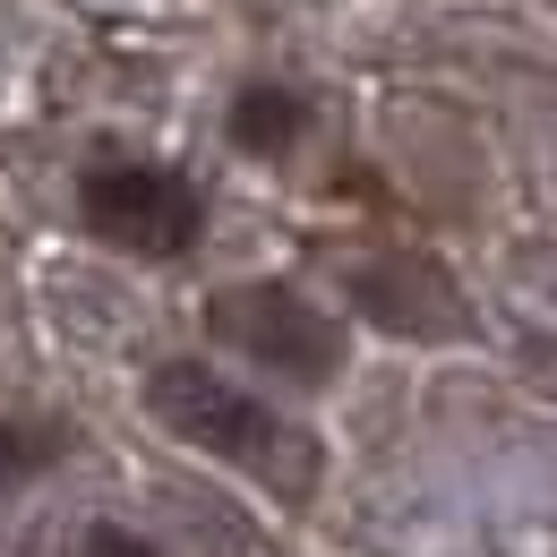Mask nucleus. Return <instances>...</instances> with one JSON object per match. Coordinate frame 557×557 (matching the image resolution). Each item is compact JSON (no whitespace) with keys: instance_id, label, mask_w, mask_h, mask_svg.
<instances>
[{"instance_id":"f257e3e1","label":"nucleus","mask_w":557,"mask_h":557,"mask_svg":"<svg viewBox=\"0 0 557 557\" xmlns=\"http://www.w3.org/2000/svg\"><path fill=\"white\" fill-rule=\"evenodd\" d=\"M138 395H146V412H154V429H172L189 455H207V463L240 472V481L275 488V497H309L318 488V437L292 429L240 377H223L214 360H154Z\"/></svg>"},{"instance_id":"f03ea898","label":"nucleus","mask_w":557,"mask_h":557,"mask_svg":"<svg viewBox=\"0 0 557 557\" xmlns=\"http://www.w3.org/2000/svg\"><path fill=\"white\" fill-rule=\"evenodd\" d=\"M77 223H86V240L163 267L207 240V189L154 154H95L77 172Z\"/></svg>"},{"instance_id":"7ed1b4c3","label":"nucleus","mask_w":557,"mask_h":557,"mask_svg":"<svg viewBox=\"0 0 557 557\" xmlns=\"http://www.w3.org/2000/svg\"><path fill=\"white\" fill-rule=\"evenodd\" d=\"M207 335L232 360H249V369H267L283 386H335L351 360V335L335 309H318L300 283L283 275H249V283H223L207 300Z\"/></svg>"},{"instance_id":"20e7f679","label":"nucleus","mask_w":557,"mask_h":557,"mask_svg":"<svg viewBox=\"0 0 557 557\" xmlns=\"http://www.w3.org/2000/svg\"><path fill=\"white\" fill-rule=\"evenodd\" d=\"M351 309L369 318V326H386V335H404V344H455V335H472V300L455 292V275L437 267V258H412V249H395V258H360L344 275Z\"/></svg>"},{"instance_id":"39448f33","label":"nucleus","mask_w":557,"mask_h":557,"mask_svg":"<svg viewBox=\"0 0 557 557\" xmlns=\"http://www.w3.org/2000/svg\"><path fill=\"white\" fill-rule=\"evenodd\" d=\"M223 138H232V154H249V163H283V154H300V138H309V95L283 86V77H249V86H232V103H223Z\"/></svg>"},{"instance_id":"423d86ee","label":"nucleus","mask_w":557,"mask_h":557,"mask_svg":"<svg viewBox=\"0 0 557 557\" xmlns=\"http://www.w3.org/2000/svg\"><path fill=\"white\" fill-rule=\"evenodd\" d=\"M61 455H70V429H61V420L0 412V488H26V481H44V472H52Z\"/></svg>"},{"instance_id":"0eeeda50","label":"nucleus","mask_w":557,"mask_h":557,"mask_svg":"<svg viewBox=\"0 0 557 557\" xmlns=\"http://www.w3.org/2000/svg\"><path fill=\"white\" fill-rule=\"evenodd\" d=\"M86 557H163V549H154V541H138L129 523H95V532H86Z\"/></svg>"}]
</instances>
